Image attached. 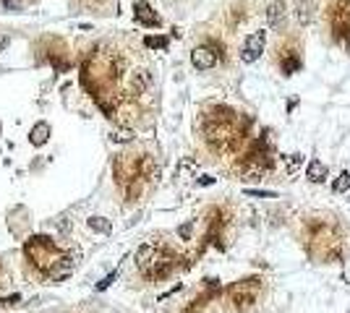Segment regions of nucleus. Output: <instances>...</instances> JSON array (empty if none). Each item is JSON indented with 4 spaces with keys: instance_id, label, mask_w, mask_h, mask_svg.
Returning <instances> with one entry per match:
<instances>
[{
    "instance_id": "4",
    "label": "nucleus",
    "mask_w": 350,
    "mask_h": 313,
    "mask_svg": "<svg viewBox=\"0 0 350 313\" xmlns=\"http://www.w3.org/2000/svg\"><path fill=\"white\" fill-rule=\"evenodd\" d=\"M113 170H115V178H118V183H131L133 178H139L141 175V165L133 160L131 154H120L118 160H115V165H113Z\"/></svg>"
},
{
    "instance_id": "18",
    "label": "nucleus",
    "mask_w": 350,
    "mask_h": 313,
    "mask_svg": "<svg viewBox=\"0 0 350 313\" xmlns=\"http://www.w3.org/2000/svg\"><path fill=\"white\" fill-rule=\"evenodd\" d=\"M246 196H251V198H277L275 191H256V188H248Z\"/></svg>"
},
{
    "instance_id": "8",
    "label": "nucleus",
    "mask_w": 350,
    "mask_h": 313,
    "mask_svg": "<svg viewBox=\"0 0 350 313\" xmlns=\"http://www.w3.org/2000/svg\"><path fill=\"white\" fill-rule=\"evenodd\" d=\"M327 175H329L327 165H324L322 160H316V156L306 165V178H309L311 183H322V180H327Z\"/></svg>"
},
{
    "instance_id": "22",
    "label": "nucleus",
    "mask_w": 350,
    "mask_h": 313,
    "mask_svg": "<svg viewBox=\"0 0 350 313\" xmlns=\"http://www.w3.org/2000/svg\"><path fill=\"white\" fill-rule=\"evenodd\" d=\"M110 282H115V274H110V277H105L99 285H97V290H108L110 287Z\"/></svg>"
},
{
    "instance_id": "14",
    "label": "nucleus",
    "mask_w": 350,
    "mask_h": 313,
    "mask_svg": "<svg viewBox=\"0 0 350 313\" xmlns=\"http://www.w3.org/2000/svg\"><path fill=\"white\" fill-rule=\"evenodd\" d=\"M301 165H303V154H290V156H285V172H287V175H295Z\"/></svg>"
},
{
    "instance_id": "2",
    "label": "nucleus",
    "mask_w": 350,
    "mask_h": 313,
    "mask_svg": "<svg viewBox=\"0 0 350 313\" xmlns=\"http://www.w3.org/2000/svg\"><path fill=\"white\" fill-rule=\"evenodd\" d=\"M256 287H259V279H243L238 282V285L230 287V300L235 303L238 310L243 308H248L254 303V297H256Z\"/></svg>"
},
{
    "instance_id": "16",
    "label": "nucleus",
    "mask_w": 350,
    "mask_h": 313,
    "mask_svg": "<svg viewBox=\"0 0 350 313\" xmlns=\"http://www.w3.org/2000/svg\"><path fill=\"white\" fill-rule=\"evenodd\" d=\"M334 193H345V191H350V172L345 170V172H340V178L334 180Z\"/></svg>"
},
{
    "instance_id": "11",
    "label": "nucleus",
    "mask_w": 350,
    "mask_h": 313,
    "mask_svg": "<svg viewBox=\"0 0 350 313\" xmlns=\"http://www.w3.org/2000/svg\"><path fill=\"white\" fill-rule=\"evenodd\" d=\"M47 136H50V125L47 123H37L32 128V133H29V138H32L34 146H42L44 141H47Z\"/></svg>"
},
{
    "instance_id": "20",
    "label": "nucleus",
    "mask_w": 350,
    "mask_h": 313,
    "mask_svg": "<svg viewBox=\"0 0 350 313\" xmlns=\"http://www.w3.org/2000/svg\"><path fill=\"white\" fill-rule=\"evenodd\" d=\"M146 44H149V47H165L167 39H165V37H146Z\"/></svg>"
},
{
    "instance_id": "3",
    "label": "nucleus",
    "mask_w": 350,
    "mask_h": 313,
    "mask_svg": "<svg viewBox=\"0 0 350 313\" xmlns=\"http://www.w3.org/2000/svg\"><path fill=\"white\" fill-rule=\"evenodd\" d=\"M264 44H267V31H264V29H259V31H254V34H248L246 42H243L240 60H243V63L259 60V58H262V53H264Z\"/></svg>"
},
{
    "instance_id": "13",
    "label": "nucleus",
    "mask_w": 350,
    "mask_h": 313,
    "mask_svg": "<svg viewBox=\"0 0 350 313\" xmlns=\"http://www.w3.org/2000/svg\"><path fill=\"white\" fill-rule=\"evenodd\" d=\"M86 225H89L92 232H102V235H108L113 230V222H110V219H105V217H92Z\"/></svg>"
},
{
    "instance_id": "5",
    "label": "nucleus",
    "mask_w": 350,
    "mask_h": 313,
    "mask_svg": "<svg viewBox=\"0 0 350 313\" xmlns=\"http://www.w3.org/2000/svg\"><path fill=\"white\" fill-rule=\"evenodd\" d=\"M217 60H220L217 50H215V47H207V44H204V47H196V50L191 53V63H193L196 71H209V68H215Z\"/></svg>"
},
{
    "instance_id": "1",
    "label": "nucleus",
    "mask_w": 350,
    "mask_h": 313,
    "mask_svg": "<svg viewBox=\"0 0 350 313\" xmlns=\"http://www.w3.org/2000/svg\"><path fill=\"white\" fill-rule=\"evenodd\" d=\"M26 258H32L34 269H39L42 274H47L53 279H63L68 272L58 269L60 261H66V256L60 253V250L55 248V243L50 238H44V235H37V238H32L26 243Z\"/></svg>"
},
{
    "instance_id": "12",
    "label": "nucleus",
    "mask_w": 350,
    "mask_h": 313,
    "mask_svg": "<svg viewBox=\"0 0 350 313\" xmlns=\"http://www.w3.org/2000/svg\"><path fill=\"white\" fill-rule=\"evenodd\" d=\"M314 0H301L298 3V21L301 24H309L311 19H314Z\"/></svg>"
},
{
    "instance_id": "23",
    "label": "nucleus",
    "mask_w": 350,
    "mask_h": 313,
    "mask_svg": "<svg viewBox=\"0 0 350 313\" xmlns=\"http://www.w3.org/2000/svg\"><path fill=\"white\" fill-rule=\"evenodd\" d=\"M6 44H8V37H3V34H0V53L6 50Z\"/></svg>"
},
{
    "instance_id": "21",
    "label": "nucleus",
    "mask_w": 350,
    "mask_h": 313,
    "mask_svg": "<svg viewBox=\"0 0 350 313\" xmlns=\"http://www.w3.org/2000/svg\"><path fill=\"white\" fill-rule=\"evenodd\" d=\"M191 230H193V222H186L183 227L178 230V235H180V238H183V240H188V238H191Z\"/></svg>"
},
{
    "instance_id": "7",
    "label": "nucleus",
    "mask_w": 350,
    "mask_h": 313,
    "mask_svg": "<svg viewBox=\"0 0 350 313\" xmlns=\"http://www.w3.org/2000/svg\"><path fill=\"white\" fill-rule=\"evenodd\" d=\"M149 84H152V73L149 71H133L131 73V81H128V86H131V91L133 94H144L146 89H149Z\"/></svg>"
},
{
    "instance_id": "17",
    "label": "nucleus",
    "mask_w": 350,
    "mask_h": 313,
    "mask_svg": "<svg viewBox=\"0 0 350 313\" xmlns=\"http://www.w3.org/2000/svg\"><path fill=\"white\" fill-rule=\"evenodd\" d=\"M298 68H301V60H298L295 55H287V58L282 60V73H285V76H290V73H295Z\"/></svg>"
},
{
    "instance_id": "6",
    "label": "nucleus",
    "mask_w": 350,
    "mask_h": 313,
    "mask_svg": "<svg viewBox=\"0 0 350 313\" xmlns=\"http://www.w3.org/2000/svg\"><path fill=\"white\" fill-rule=\"evenodd\" d=\"M162 256H165V253H162L160 248H155L152 243H146V245H141L139 250H136V266H139V269L146 274V272H149L152 266H155Z\"/></svg>"
},
{
    "instance_id": "19",
    "label": "nucleus",
    "mask_w": 350,
    "mask_h": 313,
    "mask_svg": "<svg viewBox=\"0 0 350 313\" xmlns=\"http://www.w3.org/2000/svg\"><path fill=\"white\" fill-rule=\"evenodd\" d=\"M21 6H24L21 0H3V8L6 11H21Z\"/></svg>"
},
{
    "instance_id": "9",
    "label": "nucleus",
    "mask_w": 350,
    "mask_h": 313,
    "mask_svg": "<svg viewBox=\"0 0 350 313\" xmlns=\"http://www.w3.org/2000/svg\"><path fill=\"white\" fill-rule=\"evenodd\" d=\"M282 19H285V3L282 0H272L269 8H267V26L277 29L282 24Z\"/></svg>"
},
{
    "instance_id": "10",
    "label": "nucleus",
    "mask_w": 350,
    "mask_h": 313,
    "mask_svg": "<svg viewBox=\"0 0 350 313\" xmlns=\"http://www.w3.org/2000/svg\"><path fill=\"white\" fill-rule=\"evenodd\" d=\"M136 19H139L144 26H157V24H160V16L152 13V8L144 3V0H139V3H136Z\"/></svg>"
},
{
    "instance_id": "15",
    "label": "nucleus",
    "mask_w": 350,
    "mask_h": 313,
    "mask_svg": "<svg viewBox=\"0 0 350 313\" xmlns=\"http://www.w3.org/2000/svg\"><path fill=\"white\" fill-rule=\"evenodd\" d=\"M110 138H113V144H128V141H133V131H128V128H115L110 133Z\"/></svg>"
}]
</instances>
